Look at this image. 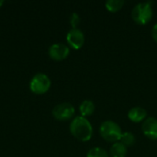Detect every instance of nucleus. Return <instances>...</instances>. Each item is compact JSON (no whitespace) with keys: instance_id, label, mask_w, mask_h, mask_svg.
Here are the masks:
<instances>
[{"instance_id":"f257e3e1","label":"nucleus","mask_w":157,"mask_h":157,"mask_svg":"<svg viewBox=\"0 0 157 157\" xmlns=\"http://www.w3.org/2000/svg\"><path fill=\"white\" fill-rule=\"evenodd\" d=\"M70 132L77 140L88 142L93 135V127L86 118L77 116L70 123Z\"/></svg>"},{"instance_id":"f03ea898","label":"nucleus","mask_w":157,"mask_h":157,"mask_svg":"<svg viewBox=\"0 0 157 157\" xmlns=\"http://www.w3.org/2000/svg\"><path fill=\"white\" fill-rule=\"evenodd\" d=\"M99 133L105 141L114 144L121 141L122 131L118 123L112 121H106L101 123Z\"/></svg>"},{"instance_id":"7ed1b4c3","label":"nucleus","mask_w":157,"mask_h":157,"mask_svg":"<svg viewBox=\"0 0 157 157\" xmlns=\"http://www.w3.org/2000/svg\"><path fill=\"white\" fill-rule=\"evenodd\" d=\"M132 17L139 25H146L153 17V7L150 2L137 4L132 11Z\"/></svg>"},{"instance_id":"20e7f679","label":"nucleus","mask_w":157,"mask_h":157,"mask_svg":"<svg viewBox=\"0 0 157 157\" xmlns=\"http://www.w3.org/2000/svg\"><path fill=\"white\" fill-rule=\"evenodd\" d=\"M51 79L45 74L39 73L36 74L30 80L29 88L32 93L36 95L45 94L51 87Z\"/></svg>"},{"instance_id":"39448f33","label":"nucleus","mask_w":157,"mask_h":157,"mask_svg":"<svg viewBox=\"0 0 157 157\" xmlns=\"http://www.w3.org/2000/svg\"><path fill=\"white\" fill-rule=\"evenodd\" d=\"M75 108L72 104L64 102L56 105L52 109L53 117L58 121H68L71 120L75 115Z\"/></svg>"},{"instance_id":"423d86ee","label":"nucleus","mask_w":157,"mask_h":157,"mask_svg":"<svg viewBox=\"0 0 157 157\" xmlns=\"http://www.w3.org/2000/svg\"><path fill=\"white\" fill-rule=\"evenodd\" d=\"M66 41L74 50H79L85 43V35L79 29H72L66 34Z\"/></svg>"},{"instance_id":"0eeeda50","label":"nucleus","mask_w":157,"mask_h":157,"mask_svg":"<svg viewBox=\"0 0 157 157\" xmlns=\"http://www.w3.org/2000/svg\"><path fill=\"white\" fill-rule=\"evenodd\" d=\"M49 56L51 59L60 62L66 59L70 53V49L66 44L63 43H54L52 44L48 51Z\"/></svg>"},{"instance_id":"6e6552de","label":"nucleus","mask_w":157,"mask_h":157,"mask_svg":"<svg viewBox=\"0 0 157 157\" xmlns=\"http://www.w3.org/2000/svg\"><path fill=\"white\" fill-rule=\"evenodd\" d=\"M144 134L150 140H157V120L154 117L147 118L144 121L142 125Z\"/></svg>"},{"instance_id":"1a4fd4ad","label":"nucleus","mask_w":157,"mask_h":157,"mask_svg":"<svg viewBox=\"0 0 157 157\" xmlns=\"http://www.w3.org/2000/svg\"><path fill=\"white\" fill-rule=\"evenodd\" d=\"M147 117V112L144 108L134 107L131 109L128 112V118L131 121L138 123L144 121Z\"/></svg>"},{"instance_id":"9d476101","label":"nucleus","mask_w":157,"mask_h":157,"mask_svg":"<svg viewBox=\"0 0 157 157\" xmlns=\"http://www.w3.org/2000/svg\"><path fill=\"white\" fill-rule=\"evenodd\" d=\"M128 149L121 142L114 143L110 148L109 155L110 157H126Z\"/></svg>"},{"instance_id":"9b49d317","label":"nucleus","mask_w":157,"mask_h":157,"mask_svg":"<svg viewBox=\"0 0 157 157\" xmlns=\"http://www.w3.org/2000/svg\"><path fill=\"white\" fill-rule=\"evenodd\" d=\"M79 110H80L82 117L86 118V117L91 116L95 111V104L91 100H88V99L84 100L79 107Z\"/></svg>"},{"instance_id":"f8f14e48","label":"nucleus","mask_w":157,"mask_h":157,"mask_svg":"<svg viewBox=\"0 0 157 157\" xmlns=\"http://www.w3.org/2000/svg\"><path fill=\"white\" fill-rule=\"evenodd\" d=\"M106 8L112 13L120 11L123 6H124V1L123 0H109L105 4Z\"/></svg>"},{"instance_id":"ddd939ff","label":"nucleus","mask_w":157,"mask_h":157,"mask_svg":"<svg viewBox=\"0 0 157 157\" xmlns=\"http://www.w3.org/2000/svg\"><path fill=\"white\" fill-rule=\"evenodd\" d=\"M122 144H124L126 147H130L132 146L135 144V136L132 133V132H122L121 141H120Z\"/></svg>"},{"instance_id":"4468645a","label":"nucleus","mask_w":157,"mask_h":157,"mask_svg":"<svg viewBox=\"0 0 157 157\" xmlns=\"http://www.w3.org/2000/svg\"><path fill=\"white\" fill-rule=\"evenodd\" d=\"M86 157H109L107 151L104 150L103 148L100 147H94L91 148L87 154H86Z\"/></svg>"},{"instance_id":"2eb2a0df","label":"nucleus","mask_w":157,"mask_h":157,"mask_svg":"<svg viewBox=\"0 0 157 157\" xmlns=\"http://www.w3.org/2000/svg\"><path fill=\"white\" fill-rule=\"evenodd\" d=\"M80 23V17L77 13H73L70 16V24L72 29H77V26Z\"/></svg>"},{"instance_id":"dca6fc26","label":"nucleus","mask_w":157,"mask_h":157,"mask_svg":"<svg viewBox=\"0 0 157 157\" xmlns=\"http://www.w3.org/2000/svg\"><path fill=\"white\" fill-rule=\"evenodd\" d=\"M152 36H153L154 40H155V42H157V24L154 25V27L152 29Z\"/></svg>"},{"instance_id":"f3484780","label":"nucleus","mask_w":157,"mask_h":157,"mask_svg":"<svg viewBox=\"0 0 157 157\" xmlns=\"http://www.w3.org/2000/svg\"><path fill=\"white\" fill-rule=\"evenodd\" d=\"M4 5V1L3 0H0V7Z\"/></svg>"}]
</instances>
